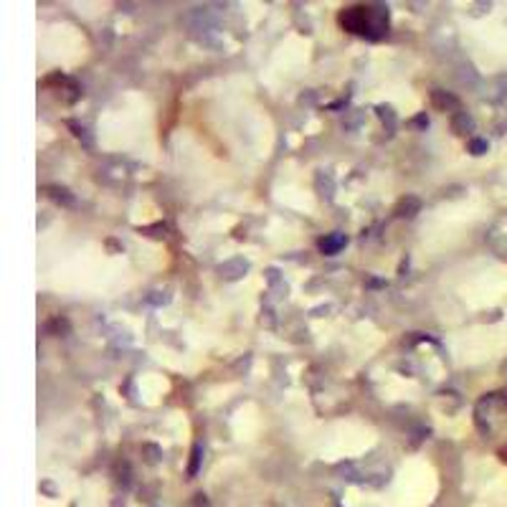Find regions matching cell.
Here are the masks:
<instances>
[{"mask_svg": "<svg viewBox=\"0 0 507 507\" xmlns=\"http://www.w3.org/2000/svg\"><path fill=\"white\" fill-rule=\"evenodd\" d=\"M340 26L363 36H380L388 28V13L383 8H345L340 13Z\"/></svg>", "mask_w": 507, "mask_h": 507, "instance_id": "cell-1", "label": "cell"}, {"mask_svg": "<svg viewBox=\"0 0 507 507\" xmlns=\"http://www.w3.org/2000/svg\"><path fill=\"white\" fill-rule=\"evenodd\" d=\"M198 454H200V449L195 447V449H193V461H190V469H188L190 474H195V469H198Z\"/></svg>", "mask_w": 507, "mask_h": 507, "instance_id": "cell-3", "label": "cell"}, {"mask_svg": "<svg viewBox=\"0 0 507 507\" xmlns=\"http://www.w3.org/2000/svg\"><path fill=\"white\" fill-rule=\"evenodd\" d=\"M340 246H345V236H330V239L320 241V249L325 254H335Z\"/></svg>", "mask_w": 507, "mask_h": 507, "instance_id": "cell-2", "label": "cell"}, {"mask_svg": "<svg viewBox=\"0 0 507 507\" xmlns=\"http://www.w3.org/2000/svg\"><path fill=\"white\" fill-rule=\"evenodd\" d=\"M502 459H505V461H507V449H505V452H502Z\"/></svg>", "mask_w": 507, "mask_h": 507, "instance_id": "cell-4", "label": "cell"}]
</instances>
